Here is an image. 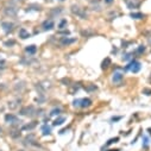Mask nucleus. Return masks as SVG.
<instances>
[{"label":"nucleus","mask_w":151,"mask_h":151,"mask_svg":"<svg viewBox=\"0 0 151 151\" xmlns=\"http://www.w3.org/2000/svg\"><path fill=\"white\" fill-rule=\"evenodd\" d=\"M145 51V46L144 45H139L138 49H137V54H143Z\"/></svg>","instance_id":"obj_27"},{"label":"nucleus","mask_w":151,"mask_h":151,"mask_svg":"<svg viewBox=\"0 0 151 151\" xmlns=\"http://www.w3.org/2000/svg\"><path fill=\"white\" fill-rule=\"evenodd\" d=\"M19 37L21 38V39H26V38H29L30 37V34H29V31L26 30V29H20L19 30Z\"/></svg>","instance_id":"obj_13"},{"label":"nucleus","mask_w":151,"mask_h":151,"mask_svg":"<svg viewBox=\"0 0 151 151\" xmlns=\"http://www.w3.org/2000/svg\"><path fill=\"white\" fill-rule=\"evenodd\" d=\"M123 80V74L121 73H114L113 74V77H112V81L114 83H119V82H121Z\"/></svg>","instance_id":"obj_14"},{"label":"nucleus","mask_w":151,"mask_h":151,"mask_svg":"<svg viewBox=\"0 0 151 151\" xmlns=\"http://www.w3.org/2000/svg\"><path fill=\"white\" fill-rule=\"evenodd\" d=\"M104 1H105V4H108V5H109V4H112L114 0H104Z\"/></svg>","instance_id":"obj_34"},{"label":"nucleus","mask_w":151,"mask_h":151,"mask_svg":"<svg viewBox=\"0 0 151 151\" xmlns=\"http://www.w3.org/2000/svg\"><path fill=\"white\" fill-rule=\"evenodd\" d=\"M13 3H18V1H24V0H12Z\"/></svg>","instance_id":"obj_36"},{"label":"nucleus","mask_w":151,"mask_h":151,"mask_svg":"<svg viewBox=\"0 0 151 151\" xmlns=\"http://www.w3.org/2000/svg\"><path fill=\"white\" fill-rule=\"evenodd\" d=\"M76 41L75 38H68V37H63L62 39H61V44L62 45H69V44H71V43H74Z\"/></svg>","instance_id":"obj_11"},{"label":"nucleus","mask_w":151,"mask_h":151,"mask_svg":"<svg viewBox=\"0 0 151 151\" xmlns=\"http://www.w3.org/2000/svg\"><path fill=\"white\" fill-rule=\"evenodd\" d=\"M91 105H92V100L91 99H88V98L80 99V107L86 108V107H89Z\"/></svg>","instance_id":"obj_9"},{"label":"nucleus","mask_w":151,"mask_h":151,"mask_svg":"<svg viewBox=\"0 0 151 151\" xmlns=\"http://www.w3.org/2000/svg\"><path fill=\"white\" fill-rule=\"evenodd\" d=\"M36 125H37V123L34 121V123H31V124H28L25 126H23V130H32V129H35Z\"/></svg>","instance_id":"obj_21"},{"label":"nucleus","mask_w":151,"mask_h":151,"mask_svg":"<svg viewBox=\"0 0 151 151\" xmlns=\"http://www.w3.org/2000/svg\"><path fill=\"white\" fill-rule=\"evenodd\" d=\"M5 68V61H0V69H4Z\"/></svg>","instance_id":"obj_31"},{"label":"nucleus","mask_w":151,"mask_h":151,"mask_svg":"<svg viewBox=\"0 0 151 151\" xmlns=\"http://www.w3.org/2000/svg\"><path fill=\"white\" fill-rule=\"evenodd\" d=\"M97 88H98V87L95 86V85H88V86L85 87V89L87 92H94V91H97Z\"/></svg>","instance_id":"obj_22"},{"label":"nucleus","mask_w":151,"mask_h":151,"mask_svg":"<svg viewBox=\"0 0 151 151\" xmlns=\"http://www.w3.org/2000/svg\"><path fill=\"white\" fill-rule=\"evenodd\" d=\"M89 6L92 10H97V11H100L101 10V4H100V0H91L89 3Z\"/></svg>","instance_id":"obj_6"},{"label":"nucleus","mask_w":151,"mask_h":151,"mask_svg":"<svg viewBox=\"0 0 151 151\" xmlns=\"http://www.w3.org/2000/svg\"><path fill=\"white\" fill-rule=\"evenodd\" d=\"M58 1H61V3H63V1H66V0H58Z\"/></svg>","instance_id":"obj_38"},{"label":"nucleus","mask_w":151,"mask_h":151,"mask_svg":"<svg viewBox=\"0 0 151 151\" xmlns=\"http://www.w3.org/2000/svg\"><path fill=\"white\" fill-rule=\"evenodd\" d=\"M45 1H52V0H45Z\"/></svg>","instance_id":"obj_40"},{"label":"nucleus","mask_w":151,"mask_h":151,"mask_svg":"<svg viewBox=\"0 0 151 151\" xmlns=\"http://www.w3.org/2000/svg\"><path fill=\"white\" fill-rule=\"evenodd\" d=\"M60 113H61V109H60V108H54L51 112H50V115H51V117H52V115H58Z\"/></svg>","instance_id":"obj_24"},{"label":"nucleus","mask_w":151,"mask_h":151,"mask_svg":"<svg viewBox=\"0 0 151 151\" xmlns=\"http://www.w3.org/2000/svg\"><path fill=\"white\" fill-rule=\"evenodd\" d=\"M143 93H144L145 95H151V89H149V88H144V89H143Z\"/></svg>","instance_id":"obj_30"},{"label":"nucleus","mask_w":151,"mask_h":151,"mask_svg":"<svg viewBox=\"0 0 151 151\" xmlns=\"http://www.w3.org/2000/svg\"><path fill=\"white\" fill-rule=\"evenodd\" d=\"M42 132H43L44 136H48V134L51 133V129H50L48 125H43V126H42Z\"/></svg>","instance_id":"obj_19"},{"label":"nucleus","mask_w":151,"mask_h":151,"mask_svg":"<svg viewBox=\"0 0 151 151\" xmlns=\"http://www.w3.org/2000/svg\"><path fill=\"white\" fill-rule=\"evenodd\" d=\"M36 113V109L34 106H25L19 111V114L25 115V117H34Z\"/></svg>","instance_id":"obj_2"},{"label":"nucleus","mask_w":151,"mask_h":151,"mask_svg":"<svg viewBox=\"0 0 151 151\" xmlns=\"http://www.w3.org/2000/svg\"><path fill=\"white\" fill-rule=\"evenodd\" d=\"M64 121H66V118L64 117H58L56 120L54 121V126H60V125H62Z\"/></svg>","instance_id":"obj_17"},{"label":"nucleus","mask_w":151,"mask_h":151,"mask_svg":"<svg viewBox=\"0 0 151 151\" xmlns=\"http://www.w3.org/2000/svg\"><path fill=\"white\" fill-rule=\"evenodd\" d=\"M120 119H121V117H113L112 120H113V121H118V120H120Z\"/></svg>","instance_id":"obj_32"},{"label":"nucleus","mask_w":151,"mask_h":151,"mask_svg":"<svg viewBox=\"0 0 151 151\" xmlns=\"http://www.w3.org/2000/svg\"><path fill=\"white\" fill-rule=\"evenodd\" d=\"M5 120L6 123H9V124H17L18 123V118L13 115V114H6L5 115Z\"/></svg>","instance_id":"obj_7"},{"label":"nucleus","mask_w":151,"mask_h":151,"mask_svg":"<svg viewBox=\"0 0 151 151\" xmlns=\"http://www.w3.org/2000/svg\"><path fill=\"white\" fill-rule=\"evenodd\" d=\"M20 151H23V150H20Z\"/></svg>","instance_id":"obj_41"},{"label":"nucleus","mask_w":151,"mask_h":151,"mask_svg":"<svg viewBox=\"0 0 151 151\" xmlns=\"http://www.w3.org/2000/svg\"><path fill=\"white\" fill-rule=\"evenodd\" d=\"M111 66V58H105L104 61H102V64H101V68L102 69H107L108 67Z\"/></svg>","instance_id":"obj_18"},{"label":"nucleus","mask_w":151,"mask_h":151,"mask_svg":"<svg viewBox=\"0 0 151 151\" xmlns=\"http://www.w3.org/2000/svg\"><path fill=\"white\" fill-rule=\"evenodd\" d=\"M118 142H119V138H118V137L112 138V139H109V140L106 143V146H107V145H111V144H113V143H118Z\"/></svg>","instance_id":"obj_26"},{"label":"nucleus","mask_w":151,"mask_h":151,"mask_svg":"<svg viewBox=\"0 0 151 151\" xmlns=\"http://www.w3.org/2000/svg\"><path fill=\"white\" fill-rule=\"evenodd\" d=\"M140 68H142V66H140V63L139 62H137V61H132V67H131V71L132 73H138V71L140 70Z\"/></svg>","instance_id":"obj_10"},{"label":"nucleus","mask_w":151,"mask_h":151,"mask_svg":"<svg viewBox=\"0 0 151 151\" xmlns=\"http://www.w3.org/2000/svg\"><path fill=\"white\" fill-rule=\"evenodd\" d=\"M143 17H144V14H142L140 12H132L131 13V18H133V19H142Z\"/></svg>","instance_id":"obj_20"},{"label":"nucleus","mask_w":151,"mask_h":151,"mask_svg":"<svg viewBox=\"0 0 151 151\" xmlns=\"http://www.w3.org/2000/svg\"><path fill=\"white\" fill-rule=\"evenodd\" d=\"M4 12H5V14H6V15H10V17H13V15L17 14V9H15V7L10 6V7H6Z\"/></svg>","instance_id":"obj_8"},{"label":"nucleus","mask_w":151,"mask_h":151,"mask_svg":"<svg viewBox=\"0 0 151 151\" xmlns=\"http://www.w3.org/2000/svg\"><path fill=\"white\" fill-rule=\"evenodd\" d=\"M128 7L130 10H133V9H138L139 5H140V1L139 0H128Z\"/></svg>","instance_id":"obj_5"},{"label":"nucleus","mask_w":151,"mask_h":151,"mask_svg":"<svg viewBox=\"0 0 151 151\" xmlns=\"http://www.w3.org/2000/svg\"><path fill=\"white\" fill-rule=\"evenodd\" d=\"M126 1H128V0H126Z\"/></svg>","instance_id":"obj_42"},{"label":"nucleus","mask_w":151,"mask_h":151,"mask_svg":"<svg viewBox=\"0 0 151 151\" xmlns=\"http://www.w3.org/2000/svg\"><path fill=\"white\" fill-rule=\"evenodd\" d=\"M70 11L73 14L77 15L79 18H81V19H86L87 18V12L85 9H82V7H80L79 5H71L70 7Z\"/></svg>","instance_id":"obj_1"},{"label":"nucleus","mask_w":151,"mask_h":151,"mask_svg":"<svg viewBox=\"0 0 151 151\" xmlns=\"http://www.w3.org/2000/svg\"><path fill=\"white\" fill-rule=\"evenodd\" d=\"M62 82H63V83H69V82H70V80H68V79H67V80H66V79H63Z\"/></svg>","instance_id":"obj_35"},{"label":"nucleus","mask_w":151,"mask_h":151,"mask_svg":"<svg viewBox=\"0 0 151 151\" xmlns=\"http://www.w3.org/2000/svg\"><path fill=\"white\" fill-rule=\"evenodd\" d=\"M11 134H12V137H14V138H15V137L20 136V132H19V131H17V133H11Z\"/></svg>","instance_id":"obj_33"},{"label":"nucleus","mask_w":151,"mask_h":151,"mask_svg":"<svg viewBox=\"0 0 151 151\" xmlns=\"http://www.w3.org/2000/svg\"><path fill=\"white\" fill-rule=\"evenodd\" d=\"M25 51L29 54V55H35L36 54V51H37V46L36 45H28L26 48H25Z\"/></svg>","instance_id":"obj_12"},{"label":"nucleus","mask_w":151,"mask_h":151,"mask_svg":"<svg viewBox=\"0 0 151 151\" xmlns=\"http://www.w3.org/2000/svg\"><path fill=\"white\" fill-rule=\"evenodd\" d=\"M67 26V20L66 19H62L61 21H60V24H58V28L60 29H64Z\"/></svg>","instance_id":"obj_25"},{"label":"nucleus","mask_w":151,"mask_h":151,"mask_svg":"<svg viewBox=\"0 0 151 151\" xmlns=\"http://www.w3.org/2000/svg\"><path fill=\"white\" fill-rule=\"evenodd\" d=\"M14 44H15V41H13V39L5 42V45H6V46H11V45H14Z\"/></svg>","instance_id":"obj_28"},{"label":"nucleus","mask_w":151,"mask_h":151,"mask_svg":"<svg viewBox=\"0 0 151 151\" xmlns=\"http://www.w3.org/2000/svg\"><path fill=\"white\" fill-rule=\"evenodd\" d=\"M82 36H85V37H89V36H92V35H94V31H92V30H86V31H82Z\"/></svg>","instance_id":"obj_23"},{"label":"nucleus","mask_w":151,"mask_h":151,"mask_svg":"<svg viewBox=\"0 0 151 151\" xmlns=\"http://www.w3.org/2000/svg\"><path fill=\"white\" fill-rule=\"evenodd\" d=\"M54 26H55V24H54V21H52L51 19H49V20L46 19V20L42 24V28H43V30H44V31L52 30V29H54Z\"/></svg>","instance_id":"obj_4"},{"label":"nucleus","mask_w":151,"mask_h":151,"mask_svg":"<svg viewBox=\"0 0 151 151\" xmlns=\"http://www.w3.org/2000/svg\"><path fill=\"white\" fill-rule=\"evenodd\" d=\"M107 151H120V150H118V149H115V150H107Z\"/></svg>","instance_id":"obj_37"},{"label":"nucleus","mask_w":151,"mask_h":151,"mask_svg":"<svg viewBox=\"0 0 151 151\" xmlns=\"http://www.w3.org/2000/svg\"><path fill=\"white\" fill-rule=\"evenodd\" d=\"M13 26H14V24L11 23V21H3L1 23V28H3V30L5 31L6 34H10L11 31L13 30Z\"/></svg>","instance_id":"obj_3"},{"label":"nucleus","mask_w":151,"mask_h":151,"mask_svg":"<svg viewBox=\"0 0 151 151\" xmlns=\"http://www.w3.org/2000/svg\"><path fill=\"white\" fill-rule=\"evenodd\" d=\"M73 105H74L75 107H80V99L74 100V101H73Z\"/></svg>","instance_id":"obj_29"},{"label":"nucleus","mask_w":151,"mask_h":151,"mask_svg":"<svg viewBox=\"0 0 151 151\" xmlns=\"http://www.w3.org/2000/svg\"><path fill=\"white\" fill-rule=\"evenodd\" d=\"M148 131H149V132H150V133H151V129H149V130H148Z\"/></svg>","instance_id":"obj_39"},{"label":"nucleus","mask_w":151,"mask_h":151,"mask_svg":"<svg viewBox=\"0 0 151 151\" xmlns=\"http://www.w3.org/2000/svg\"><path fill=\"white\" fill-rule=\"evenodd\" d=\"M19 104H20V100H14V101H10V102H9V107H10L11 109H14V108H17V107L19 106Z\"/></svg>","instance_id":"obj_16"},{"label":"nucleus","mask_w":151,"mask_h":151,"mask_svg":"<svg viewBox=\"0 0 151 151\" xmlns=\"http://www.w3.org/2000/svg\"><path fill=\"white\" fill-rule=\"evenodd\" d=\"M62 12V7H55L50 11V15L51 17H55V15H58L60 13Z\"/></svg>","instance_id":"obj_15"}]
</instances>
